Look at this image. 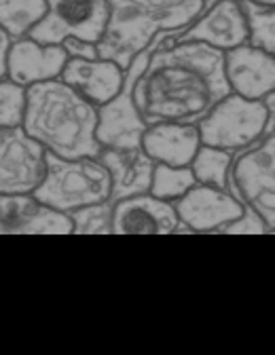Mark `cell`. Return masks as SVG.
I'll use <instances>...</instances> for the list:
<instances>
[{"label": "cell", "instance_id": "obj_1", "mask_svg": "<svg viewBox=\"0 0 275 355\" xmlns=\"http://www.w3.org/2000/svg\"><path fill=\"white\" fill-rule=\"evenodd\" d=\"M228 94L224 51L197 40L165 42L135 83V104L149 125H199Z\"/></svg>", "mask_w": 275, "mask_h": 355}, {"label": "cell", "instance_id": "obj_2", "mask_svg": "<svg viewBox=\"0 0 275 355\" xmlns=\"http://www.w3.org/2000/svg\"><path fill=\"white\" fill-rule=\"evenodd\" d=\"M100 106L81 96L64 78L28 87L24 129L62 159L100 157Z\"/></svg>", "mask_w": 275, "mask_h": 355}, {"label": "cell", "instance_id": "obj_3", "mask_svg": "<svg viewBox=\"0 0 275 355\" xmlns=\"http://www.w3.org/2000/svg\"><path fill=\"white\" fill-rule=\"evenodd\" d=\"M110 19L100 58L119 62L125 70L161 32H185L203 11V0H108Z\"/></svg>", "mask_w": 275, "mask_h": 355}, {"label": "cell", "instance_id": "obj_4", "mask_svg": "<svg viewBox=\"0 0 275 355\" xmlns=\"http://www.w3.org/2000/svg\"><path fill=\"white\" fill-rule=\"evenodd\" d=\"M34 195L42 203L70 214L108 201L112 195V178L98 157L62 159L49 153L47 178Z\"/></svg>", "mask_w": 275, "mask_h": 355}, {"label": "cell", "instance_id": "obj_5", "mask_svg": "<svg viewBox=\"0 0 275 355\" xmlns=\"http://www.w3.org/2000/svg\"><path fill=\"white\" fill-rule=\"evenodd\" d=\"M180 32H161L144 51L135 55L131 66L125 70V83L121 92L104 106H100L98 140L106 148H135L142 146V136L149 123L142 119L135 104V83L140 78L153 58V53L165 42L176 40Z\"/></svg>", "mask_w": 275, "mask_h": 355}, {"label": "cell", "instance_id": "obj_6", "mask_svg": "<svg viewBox=\"0 0 275 355\" xmlns=\"http://www.w3.org/2000/svg\"><path fill=\"white\" fill-rule=\"evenodd\" d=\"M201 142L208 146L242 153L273 133L271 110L265 100H248L240 94H228L197 125Z\"/></svg>", "mask_w": 275, "mask_h": 355}, {"label": "cell", "instance_id": "obj_7", "mask_svg": "<svg viewBox=\"0 0 275 355\" xmlns=\"http://www.w3.org/2000/svg\"><path fill=\"white\" fill-rule=\"evenodd\" d=\"M233 193L246 207L254 209L269 229L275 231V131L258 144L235 155Z\"/></svg>", "mask_w": 275, "mask_h": 355}, {"label": "cell", "instance_id": "obj_8", "mask_svg": "<svg viewBox=\"0 0 275 355\" xmlns=\"http://www.w3.org/2000/svg\"><path fill=\"white\" fill-rule=\"evenodd\" d=\"M49 150L24 127L0 131V193L34 195L47 178Z\"/></svg>", "mask_w": 275, "mask_h": 355}, {"label": "cell", "instance_id": "obj_9", "mask_svg": "<svg viewBox=\"0 0 275 355\" xmlns=\"http://www.w3.org/2000/svg\"><path fill=\"white\" fill-rule=\"evenodd\" d=\"M49 13L30 36L38 42H64L68 36H78L100 42L108 19V0H47Z\"/></svg>", "mask_w": 275, "mask_h": 355}, {"label": "cell", "instance_id": "obj_10", "mask_svg": "<svg viewBox=\"0 0 275 355\" xmlns=\"http://www.w3.org/2000/svg\"><path fill=\"white\" fill-rule=\"evenodd\" d=\"M182 227L178 233H222L226 225L244 216V201L226 189L195 184L176 201Z\"/></svg>", "mask_w": 275, "mask_h": 355}, {"label": "cell", "instance_id": "obj_11", "mask_svg": "<svg viewBox=\"0 0 275 355\" xmlns=\"http://www.w3.org/2000/svg\"><path fill=\"white\" fill-rule=\"evenodd\" d=\"M0 233L3 235H72L70 214L42 203L36 195L0 197Z\"/></svg>", "mask_w": 275, "mask_h": 355}, {"label": "cell", "instance_id": "obj_12", "mask_svg": "<svg viewBox=\"0 0 275 355\" xmlns=\"http://www.w3.org/2000/svg\"><path fill=\"white\" fill-rule=\"evenodd\" d=\"M197 40L214 49L231 51L250 42V21L242 0H220L208 7L185 32L176 36V42Z\"/></svg>", "mask_w": 275, "mask_h": 355}, {"label": "cell", "instance_id": "obj_13", "mask_svg": "<svg viewBox=\"0 0 275 355\" xmlns=\"http://www.w3.org/2000/svg\"><path fill=\"white\" fill-rule=\"evenodd\" d=\"M112 227L115 235H174L182 222L176 203L144 193L115 203Z\"/></svg>", "mask_w": 275, "mask_h": 355}, {"label": "cell", "instance_id": "obj_14", "mask_svg": "<svg viewBox=\"0 0 275 355\" xmlns=\"http://www.w3.org/2000/svg\"><path fill=\"white\" fill-rule=\"evenodd\" d=\"M68 60L70 55L62 42H38L32 36H24L13 40L3 78H11L24 87L62 78Z\"/></svg>", "mask_w": 275, "mask_h": 355}, {"label": "cell", "instance_id": "obj_15", "mask_svg": "<svg viewBox=\"0 0 275 355\" xmlns=\"http://www.w3.org/2000/svg\"><path fill=\"white\" fill-rule=\"evenodd\" d=\"M224 72L231 92L248 100H267L275 92V58L252 42L224 53Z\"/></svg>", "mask_w": 275, "mask_h": 355}, {"label": "cell", "instance_id": "obj_16", "mask_svg": "<svg viewBox=\"0 0 275 355\" xmlns=\"http://www.w3.org/2000/svg\"><path fill=\"white\" fill-rule=\"evenodd\" d=\"M110 171L112 178V195L110 201L117 203L121 199L151 193L155 161L147 155L142 146L135 148H102L98 157Z\"/></svg>", "mask_w": 275, "mask_h": 355}, {"label": "cell", "instance_id": "obj_17", "mask_svg": "<svg viewBox=\"0 0 275 355\" xmlns=\"http://www.w3.org/2000/svg\"><path fill=\"white\" fill-rule=\"evenodd\" d=\"M62 78L89 102H94L96 106H104L123 89L125 68L119 62L106 58H96V60L70 58Z\"/></svg>", "mask_w": 275, "mask_h": 355}, {"label": "cell", "instance_id": "obj_18", "mask_svg": "<svg viewBox=\"0 0 275 355\" xmlns=\"http://www.w3.org/2000/svg\"><path fill=\"white\" fill-rule=\"evenodd\" d=\"M201 133L189 123H155L142 136V148L155 163L187 167L201 148Z\"/></svg>", "mask_w": 275, "mask_h": 355}, {"label": "cell", "instance_id": "obj_19", "mask_svg": "<svg viewBox=\"0 0 275 355\" xmlns=\"http://www.w3.org/2000/svg\"><path fill=\"white\" fill-rule=\"evenodd\" d=\"M233 163H235V155L233 153H228L224 148L201 144V148L195 155L191 167H193V173H195L199 184H208V187H216V189H226V191L233 193V180H231Z\"/></svg>", "mask_w": 275, "mask_h": 355}, {"label": "cell", "instance_id": "obj_20", "mask_svg": "<svg viewBox=\"0 0 275 355\" xmlns=\"http://www.w3.org/2000/svg\"><path fill=\"white\" fill-rule=\"evenodd\" d=\"M47 13V0H0V26L15 40L30 36Z\"/></svg>", "mask_w": 275, "mask_h": 355}, {"label": "cell", "instance_id": "obj_21", "mask_svg": "<svg viewBox=\"0 0 275 355\" xmlns=\"http://www.w3.org/2000/svg\"><path fill=\"white\" fill-rule=\"evenodd\" d=\"M197 182V178L193 173V167H174V165H165V163H157L155 165V173H153V187L151 193L159 199L172 201L176 203L182 195H187Z\"/></svg>", "mask_w": 275, "mask_h": 355}, {"label": "cell", "instance_id": "obj_22", "mask_svg": "<svg viewBox=\"0 0 275 355\" xmlns=\"http://www.w3.org/2000/svg\"><path fill=\"white\" fill-rule=\"evenodd\" d=\"M242 3L250 21V42L275 58V7L256 5L252 0H242Z\"/></svg>", "mask_w": 275, "mask_h": 355}, {"label": "cell", "instance_id": "obj_23", "mask_svg": "<svg viewBox=\"0 0 275 355\" xmlns=\"http://www.w3.org/2000/svg\"><path fill=\"white\" fill-rule=\"evenodd\" d=\"M112 214H115V203L110 199L104 203L87 205V207L70 211V218L74 222V233L76 235H115Z\"/></svg>", "mask_w": 275, "mask_h": 355}, {"label": "cell", "instance_id": "obj_24", "mask_svg": "<svg viewBox=\"0 0 275 355\" xmlns=\"http://www.w3.org/2000/svg\"><path fill=\"white\" fill-rule=\"evenodd\" d=\"M28 112V87L3 78L0 83V127H24Z\"/></svg>", "mask_w": 275, "mask_h": 355}, {"label": "cell", "instance_id": "obj_25", "mask_svg": "<svg viewBox=\"0 0 275 355\" xmlns=\"http://www.w3.org/2000/svg\"><path fill=\"white\" fill-rule=\"evenodd\" d=\"M265 233H269L265 220L250 207H246L244 216H240L235 222L222 229V235H265Z\"/></svg>", "mask_w": 275, "mask_h": 355}, {"label": "cell", "instance_id": "obj_26", "mask_svg": "<svg viewBox=\"0 0 275 355\" xmlns=\"http://www.w3.org/2000/svg\"><path fill=\"white\" fill-rule=\"evenodd\" d=\"M62 44L66 47L70 58H76V60H96V58H100L98 42H91V40L78 38V36H68Z\"/></svg>", "mask_w": 275, "mask_h": 355}, {"label": "cell", "instance_id": "obj_27", "mask_svg": "<svg viewBox=\"0 0 275 355\" xmlns=\"http://www.w3.org/2000/svg\"><path fill=\"white\" fill-rule=\"evenodd\" d=\"M265 102H267V106H269V110H271V129H273V119H275V92H273Z\"/></svg>", "mask_w": 275, "mask_h": 355}, {"label": "cell", "instance_id": "obj_28", "mask_svg": "<svg viewBox=\"0 0 275 355\" xmlns=\"http://www.w3.org/2000/svg\"><path fill=\"white\" fill-rule=\"evenodd\" d=\"M256 5H265V7H275V0H252Z\"/></svg>", "mask_w": 275, "mask_h": 355}, {"label": "cell", "instance_id": "obj_29", "mask_svg": "<svg viewBox=\"0 0 275 355\" xmlns=\"http://www.w3.org/2000/svg\"><path fill=\"white\" fill-rule=\"evenodd\" d=\"M203 3H206V9H208V7H212V5L220 3V0H203Z\"/></svg>", "mask_w": 275, "mask_h": 355}, {"label": "cell", "instance_id": "obj_30", "mask_svg": "<svg viewBox=\"0 0 275 355\" xmlns=\"http://www.w3.org/2000/svg\"><path fill=\"white\" fill-rule=\"evenodd\" d=\"M273 131H275V119H273Z\"/></svg>", "mask_w": 275, "mask_h": 355}, {"label": "cell", "instance_id": "obj_31", "mask_svg": "<svg viewBox=\"0 0 275 355\" xmlns=\"http://www.w3.org/2000/svg\"><path fill=\"white\" fill-rule=\"evenodd\" d=\"M273 235H275V231H273Z\"/></svg>", "mask_w": 275, "mask_h": 355}]
</instances>
